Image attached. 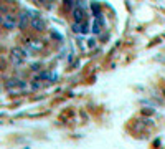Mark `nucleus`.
<instances>
[{
    "instance_id": "obj_4",
    "label": "nucleus",
    "mask_w": 165,
    "mask_h": 149,
    "mask_svg": "<svg viewBox=\"0 0 165 149\" xmlns=\"http://www.w3.org/2000/svg\"><path fill=\"white\" fill-rule=\"evenodd\" d=\"M30 27L33 28L35 32H43L46 28V25H45V20L43 18H40L38 15H33L31 13V23H30Z\"/></svg>"
},
{
    "instance_id": "obj_2",
    "label": "nucleus",
    "mask_w": 165,
    "mask_h": 149,
    "mask_svg": "<svg viewBox=\"0 0 165 149\" xmlns=\"http://www.w3.org/2000/svg\"><path fill=\"white\" fill-rule=\"evenodd\" d=\"M0 22H2V27L5 28V30H13V28L18 27V15H13V13L5 12V13H2Z\"/></svg>"
},
{
    "instance_id": "obj_5",
    "label": "nucleus",
    "mask_w": 165,
    "mask_h": 149,
    "mask_svg": "<svg viewBox=\"0 0 165 149\" xmlns=\"http://www.w3.org/2000/svg\"><path fill=\"white\" fill-rule=\"evenodd\" d=\"M73 17H74V22H84V10L79 9V7H74Z\"/></svg>"
},
{
    "instance_id": "obj_1",
    "label": "nucleus",
    "mask_w": 165,
    "mask_h": 149,
    "mask_svg": "<svg viewBox=\"0 0 165 149\" xmlns=\"http://www.w3.org/2000/svg\"><path fill=\"white\" fill-rule=\"evenodd\" d=\"M28 53H30V51L25 50V48H22V47H13V48L10 50V61H12V65H15V66L22 65V63L27 60Z\"/></svg>"
},
{
    "instance_id": "obj_3",
    "label": "nucleus",
    "mask_w": 165,
    "mask_h": 149,
    "mask_svg": "<svg viewBox=\"0 0 165 149\" xmlns=\"http://www.w3.org/2000/svg\"><path fill=\"white\" fill-rule=\"evenodd\" d=\"M30 23H31L30 12H20V13H18V28H20V30H25Z\"/></svg>"
},
{
    "instance_id": "obj_7",
    "label": "nucleus",
    "mask_w": 165,
    "mask_h": 149,
    "mask_svg": "<svg viewBox=\"0 0 165 149\" xmlns=\"http://www.w3.org/2000/svg\"><path fill=\"white\" fill-rule=\"evenodd\" d=\"M92 32H94V33H99V32H101V20H96V23L94 25H92Z\"/></svg>"
},
{
    "instance_id": "obj_6",
    "label": "nucleus",
    "mask_w": 165,
    "mask_h": 149,
    "mask_svg": "<svg viewBox=\"0 0 165 149\" xmlns=\"http://www.w3.org/2000/svg\"><path fill=\"white\" fill-rule=\"evenodd\" d=\"M27 45H28V48H30V50H33V51H40V50L43 48V43L40 42V40H30Z\"/></svg>"
}]
</instances>
